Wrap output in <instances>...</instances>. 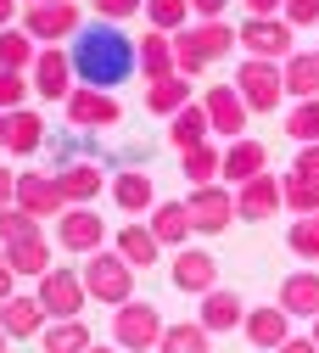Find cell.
I'll list each match as a JSON object with an SVG mask.
<instances>
[{"mask_svg": "<svg viewBox=\"0 0 319 353\" xmlns=\"http://www.w3.org/2000/svg\"><path fill=\"white\" fill-rule=\"evenodd\" d=\"M68 57H73L79 84L107 90V96H112V84H123L134 68H141V46H134L118 23H90V28H79V39L68 46Z\"/></svg>", "mask_w": 319, "mask_h": 353, "instance_id": "6da1fadb", "label": "cell"}, {"mask_svg": "<svg viewBox=\"0 0 319 353\" xmlns=\"http://www.w3.org/2000/svg\"><path fill=\"white\" fill-rule=\"evenodd\" d=\"M236 46H241V39H236L230 23H191V28L174 34V62H179L185 79H196L202 68H213L218 57H230Z\"/></svg>", "mask_w": 319, "mask_h": 353, "instance_id": "7a4b0ae2", "label": "cell"}, {"mask_svg": "<svg viewBox=\"0 0 319 353\" xmlns=\"http://www.w3.org/2000/svg\"><path fill=\"white\" fill-rule=\"evenodd\" d=\"M163 331H168L163 308L146 297H129L123 308H112V347H123V353H157Z\"/></svg>", "mask_w": 319, "mask_h": 353, "instance_id": "3957f363", "label": "cell"}, {"mask_svg": "<svg viewBox=\"0 0 319 353\" xmlns=\"http://www.w3.org/2000/svg\"><path fill=\"white\" fill-rule=\"evenodd\" d=\"M84 292L96 297V303H112V308H123L129 297H134V270L112 252V247H101V252H90V263H84Z\"/></svg>", "mask_w": 319, "mask_h": 353, "instance_id": "277c9868", "label": "cell"}, {"mask_svg": "<svg viewBox=\"0 0 319 353\" xmlns=\"http://www.w3.org/2000/svg\"><path fill=\"white\" fill-rule=\"evenodd\" d=\"M236 90H241L247 112H275V107L286 101V73H280V62H252V57H241Z\"/></svg>", "mask_w": 319, "mask_h": 353, "instance_id": "5b68a950", "label": "cell"}, {"mask_svg": "<svg viewBox=\"0 0 319 353\" xmlns=\"http://www.w3.org/2000/svg\"><path fill=\"white\" fill-rule=\"evenodd\" d=\"M34 297H39V308H45L51 320H79L84 303H90L84 275H79V270H62V263H51V275H39Z\"/></svg>", "mask_w": 319, "mask_h": 353, "instance_id": "8992f818", "label": "cell"}, {"mask_svg": "<svg viewBox=\"0 0 319 353\" xmlns=\"http://www.w3.org/2000/svg\"><path fill=\"white\" fill-rule=\"evenodd\" d=\"M79 28H84V12L73 6V0H45V6H28V12H23V34L34 39V46L79 39Z\"/></svg>", "mask_w": 319, "mask_h": 353, "instance_id": "52a82bcc", "label": "cell"}, {"mask_svg": "<svg viewBox=\"0 0 319 353\" xmlns=\"http://www.w3.org/2000/svg\"><path fill=\"white\" fill-rule=\"evenodd\" d=\"M28 84H34V96L39 101H68L79 90V73H73V57L62 46H39L34 68H28Z\"/></svg>", "mask_w": 319, "mask_h": 353, "instance_id": "ba28073f", "label": "cell"}, {"mask_svg": "<svg viewBox=\"0 0 319 353\" xmlns=\"http://www.w3.org/2000/svg\"><path fill=\"white\" fill-rule=\"evenodd\" d=\"M62 107H68V123L79 129V135H101V129H118V123H123L118 96H107V90H90V84H79V90H73Z\"/></svg>", "mask_w": 319, "mask_h": 353, "instance_id": "9c48e42d", "label": "cell"}, {"mask_svg": "<svg viewBox=\"0 0 319 353\" xmlns=\"http://www.w3.org/2000/svg\"><path fill=\"white\" fill-rule=\"evenodd\" d=\"M236 39L252 62H286L291 57V23L286 17H247L236 28Z\"/></svg>", "mask_w": 319, "mask_h": 353, "instance_id": "30bf717a", "label": "cell"}, {"mask_svg": "<svg viewBox=\"0 0 319 353\" xmlns=\"http://www.w3.org/2000/svg\"><path fill=\"white\" fill-rule=\"evenodd\" d=\"M168 281H174V292H185V297H207L218 286V258L202 252V247H179L174 263H168Z\"/></svg>", "mask_w": 319, "mask_h": 353, "instance_id": "8fae6325", "label": "cell"}, {"mask_svg": "<svg viewBox=\"0 0 319 353\" xmlns=\"http://www.w3.org/2000/svg\"><path fill=\"white\" fill-rule=\"evenodd\" d=\"M185 213H191V225L202 236H224L230 230V219H236V191H224V185H196L185 196Z\"/></svg>", "mask_w": 319, "mask_h": 353, "instance_id": "7c38bea8", "label": "cell"}, {"mask_svg": "<svg viewBox=\"0 0 319 353\" xmlns=\"http://www.w3.org/2000/svg\"><path fill=\"white\" fill-rule=\"evenodd\" d=\"M56 241H62L68 252L90 258V252L107 247V219H96V208H68V213L56 219Z\"/></svg>", "mask_w": 319, "mask_h": 353, "instance_id": "4fadbf2b", "label": "cell"}, {"mask_svg": "<svg viewBox=\"0 0 319 353\" xmlns=\"http://www.w3.org/2000/svg\"><path fill=\"white\" fill-rule=\"evenodd\" d=\"M280 208H286V196H280L275 174H258V180L236 185V219H247V225H263V219H275Z\"/></svg>", "mask_w": 319, "mask_h": 353, "instance_id": "5bb4252c", "label": "cell"}, {"mask_svg": "<svg viewBox=\"0 0 319 353\" xmlns=\"http://www.w3.org/2000/svg\"><path fill=\"white\" fill-rule=\"evenodd\" d=\"M202 107H207V123H213V135H230V141H241V129H247V101H241V90L236 84H213V90L202 96Z\"/></svg>", "mask_w": 319, "mask_h": 353, "instance_id": "9a60e30c", "label": "cell"}, {"mask_svg": "<svg viewBox=\"0 0 319 353\" xmlns=\"http://www.w3.org/2000/svg\"><path fill=\"white\" fill-rule=\"evenodd\" d=\"M247 342L252 347H263V353H280L286 342H291V314L280 303H263V308H247Z\"/></svg>", "mask_w": 319, "mask_h": 353, "instance_id": "2e32d148", "label": "cell"}, {"mask_svg": "<svg viewBox=\"0 0 319 353\" xmlns=\"http://www.w3.org/2000/svg\"><path fill=\"white\" fill-rule=\"evenodd\" d=\"M17 208L34 213V219H62L68 202H62L56 174H17Z\"/></svg>", "mask_w": 319, "mask_h": 353, "instance_id": "e0dca14e", "label": "cell"}, {"mask_svg": "<svg viewBox=\"0 0 319 353\" xmlns=\"http://www.w3.org/2000/svg\"><path fill=\"white\" fill-rule=\"evenodd\" d=\"M0 325H6V336H12V342H28V336H45L51 314L39 308V297H34V292H17V297L0 303Z\"/></svg>", "mask_w": 319, "mask_h": 353, "instance_id": "ac0fdd59", "label": "cell"}, {"mask_svg": "<svg viewBox=\"0 0 319 353\" xmlns=\"http://www.w3.org/2000/svg\"><path fill=\"white\" fill-rule=\"evenodd\" d=\"M196 325L213 336V331H236V325H247V303H241V292H230V286H213L207 297H202V314H196Z\"/></svg>", "mask_w": 319, "mask_h": 353, "instance_id": "d6986e66", "label": "cell"}, {"mask_svg": "<svg viewBox=\"0 0 319 353\" xmlns=\"http://www.w3.org/2000/svg\"><path fill=\"white\" fill-rule=\"evenodd\" d=\"M112 252L129 263V270H152V263L163 258V241L152 236V225H141V219H129V225L112 236Z\"/></svg>", "mask_w": 319, "mask_h": 353, "instance_id": "ffe728a7", "label": "cell"}, {"mask_svg": "<svg viewBox=\"0 0 319 353\" xmlns=\"http://www.w3.org/2000/svg\"><path fill=\"white\" fill-rule=\"evenodd\" d=\"M280 308L291 320H319V270H291L286 281H280Z\"/></svg>", "mask_w": 319, "mask_h": 353, "instance_id": "44dd1931", "label": "cell"}, {"mask_svg": "<svg viewBox=\"0 0 319 353\" xmlns=\"http://www.w3.org/2000/svg\"><path fill=\"white\" fill-rule=\"evenodd\" d=\"M56 185H62V202L68 208H96V196H101V168L96 163H62L56 168Z\"/></svg>", "mask_w": 319, "mask_h": 353, "instance_id": "7402d4cb", "label": "cell"}, {"mask_svg": "<svg viewBox=\"0 0 319 353\" xmlns=\"http://www.w3.org/2000/svg\"><path fill=\"white\" fill-rule=\"evenodd\" d=\"M112 202H118L129 219L152 213V208H157V185H152V174H146V168H123V174H112Z\"/></svg>", "mask_w": 319, "mask_h": 353, "instance_id": "603a6c76", "label": "cell"}, {"mask_svg": "<svg viewBox=\"0 0 319 353\" xmlns=\"http://www.w3.org/2000/svg\"><path fill=\"white\" fill-rule=\"evenodd\" d=\"M258 174H269V152H263V141L241 135V141L224 146V180H230V185H247V180H258Z\"/></svg>", "mask_w": 319, "mask_h": 353, "instance_id": "cb8c5ba5", "label": "cell"}, {"mask_svg": "<svg viewBox=\"0 0 319 353\" xmlns=\"http://www.w3.org/2000/svg\"><path fill=\"white\" fill-rule=\"evenodd\" d=\"M6 146L12 157H34L39 146H45V118L34 112V107H17V112H6Z\"/></svg>", "mask_w": 319, "mask_h": 353, "instance_id": "d4e9b609", "label": "cell"}, {"mask_svg": "<svg viewBox=\"0 0 319 353\" xmlns=\"http://www.w3.org/2000/svg\"><path fill=\"white\" fill-rule=\"evenodd\" d=\"M286 73V96L291 101H319V51H291L280 62Z\"/></svg>", "mask_w": 319, "mask_h": 353, "instance_id": "484cf974", "label": "cell"}, {"mask_svg": "<svg viewBox=\"0 0 319 353\" xmlns=\"http://www.w3.org/2000/svg\"><path fill=\"white\" fill-rule=\"evenodd\" d=\"M146 225H152V236H157L163 247H174V252L185 247V241H191V230H196V225H191V213H185V202H157Z\"/></svg>", "mask_w": 319, "mask_h": 353, "instance_id": "4316f807", "label": "cell"}, {"mask_svg": "<svg viewBox=\"0 0 319 353\" xmlns=\"http://www.w3.org/2000/svg\"><path fill=\"white\" fill-rule=\"evenodd\" d=\"M196 96H191V79L185 73H174V79H157V84H146V112H157V118H174V112H185Z\"/></svg>", "mask_w": 319, "mask_h": 353, "instance_id": "83f0119b", "label": "cell"}, {"mask_svg": "<svg viewBox=\"0 0 319 353\" xmlns=\"http://www.w3.org/2000/svg\"><path fill=\"white\" fill-rule=\"evenodd\" d=\"M207 135H213V123H207V107H202V101H191L185 112L168 118V141H174V152H191V146H202Z\"/></svg>", "mask_w": 319, "mask_h": 353, "instance_id": "f1b7e54d", "label": "cell"}, {"mask_svg": "<svg viewBox=\"0 0 319 353\" xmlns=\"http://www.w3.org/2000/svg\"><path fill=\"white\" fill-rule=\"evenodd\" d=\"M90 347H96V336L84 320H51L39 336V353H90Z\"/></svg>", "mask_w": 319, "mask_h": 353, "instance_id": "f546056e", "label": "cell"}, {"mask_svg": "<svg viewBox=\"0 0 319 353\" xmlns=\"http://www.w3.org/2000/svg\"><path fill=\"white\" fill-rule=\"evenodd\" d=\"M0 258L12 263V275H17V281H39V275H51V247H45V236L17 241V247H6Z\"/></svg>", "mask_w": 319, "mask_h": 353, "instance_id": "4dcf8cb0", "label": "cell"}, {"mask_svg": "<svg viewBox=\"0 0 319 353\" xmlns=\"http://www.w3.org/2000/svg\"><path fill=\"white\" fill-rule=\"evenodd\" d=\"M141 73H146V84L179 73V62H174V34H146V39H141Z\"/></svg>", "mask_w": 319, "mask_h": 353, "instance_id": "1f68e13d", "label": "cell"}, {"mask_svg": "<svg viewBox=\"0 0 319 353\" xmlns=\"http://www.w3.org/2000/svg\"><path fill=\"white\" fill-rule=\"evenodd\" d=\"M179 163H185L191 191H196V185H213V174H224V146L202 141V146H191V152H179Z\"/></svg>", "mask_w": 319, "mask_h": 353, "instance_id": "d6a6232c", "label": "cell"}, {"mask_svg": "<svg viewBox=\"0 0 319 353\" xmlns=\"http://www.w3.org/2000/svg\"><path fill=\"white\" fill-rule=\"evenodd\" d=\"M34 57H39V46H34V39H28L17 23H12V28H0V68H6V73H28Z\"/></svg>", "mask_w": 319, "mask_h": 353, "instance_id": "836d02e7", "label": "cell"}, {"mask_svg": "<svg viewBox=\"0 0 319 353\" xmlns=\"http://www.w3.org/2000/svg\"><path fill=\"white\" fill-rule=\"evenodd\" d=\"M191 0H146V23L152 34H179V28H191Z\"/></svg>", "mask_w": 319, "mask_h": 353, "instance_id": "e575fe53", "label": "cell"}, {"mask_svg": "<svg viewBox=\"0 0 319 353\" xmlns=\"http://www.w3.org/2000/svg\"><path fill=\"white\" fill-rule=\"evenodd\" d=\"M280 196H286V208H291L297 219L319 213V180H302V174H280Z\"/></svg>", "mask_w": 319, "mask_h": 353, "instance_id": "d590c367", "label": "cell"}, {"mask_svg": "<svg viewBox=\"0 0 319 353\" xmlns=\"http://www.w3.org/2000/svg\"><path fill=\"white\" fill-rule=\"evenodd\" d=\"M286 135L297 146H319V101H291L286 112Z\"/></svg>", "mask_w": 319, "mask_h": 353, "instance_id": "8d00e7d4", "label": "cell"}, {"mask_svg": "<svg viewBox=\"0 0 319 353\" xmlns=\"http://www.w3.org/2000/svg\"><path fill=\"white\" fill-rule=\"evenodd\" d=\"M286 247H291L302 263H319V213H308V219H291Z\"/></svg>", "mask_w": 319, "mask_h": 353, "instance_id": "74e56055", "label": "cell"}, {"mask_svg": "<svg viewBox=\"0 0 319 353\" xmlns=\"http://www.w3.org/2000/svg\"><path fill=\"white\" fill-rule=\"evenodd\" d=\"M157 353H213V347H207V331L191 320V325H168L163 342H157Z\"/></svg>", "mask_w": 319, "mask_h": 353, "instance_id": "f35d334b", "label": "cell"}, {"mask_svg": "<svg viewBox=\"0 0 319 353\" xmlns=\"http://www.w3.org/2000/svg\"><path fill=\"white\" fill-rule=\"evenodd\" d=\"M34 236H39V219L34 213H23L17 202L0 213V247H17V241H34Z\"/></svg>", "mask_w": 319, "mask_h": 353, "instance_id": "ab89813d", "label": "cell"}, {"mask_svg": "<svg viewBox=\"0 0 319 353\" xmlns=\"http://www.w3.org/2000/svg\"><path fill=\"white\" fill-rule=\"evenodd\" d=\"M28 90H34L28 73H6V68H0V112H17L28 101Z\"/></svg>", "mask_w": 319, "mask_h": 353, "instance_id": "60d3db41", "label": "cell"}, {"mask_svg": "<svg viewBox=\"0 0 319 353\" xmlns=\"http://www.w3.org/2000/svg\"><path fill=\"white\" fill-rule=\"evenodd\" d=\"M280 17H286L291 28H313V23H319V0H286Z\"/></svg>", "mask_w": 319, "mask_h": 353, "instance_id": "b9f144b4", "label": "cell"}, {"mask_svg": "<svg viewBox=\"0 0 319 353\" xmlns=\"http://www.w3.org/2000/svg\"><path fill=\"white\" fill-rule=\"evenodd\" d=\"M141 6H146V0H96V17L101 23H123V17H134Z\"/></svg>", "mask_w": 319, "mask_h": 353, "instance_id": "7bdbcfd3", "label": "cell"}, {"mask_svg": "<svg viewBox=\"0 0 319 353\" xmlns=\"http://www.w3.org/2000/svg\"><path fill=\"white\" fill-rule=\"evenodd\" d=\"M291 174H302V180H319V146H297Z\"/></svg>", "mask_w": 319, "mask_h": 353, "instance_id": "ee69618b", "label": "cell"}, {"mask_svg": "<svg viewBox=\"0 0 319 353\" xmlns=\"http://www.w3.org/2000/svg\"><path fill=\"white\" fill-rule=\"evenodd\" d=\"M224 6H230V0H191L196 23H224Z\"/></svg>", "mask_w": 319, "mask_h": 353, "instance_id": "f6af8a7d", "label": "cell"}, {"mask_svg": "<svg viewBox=\"0 0 319 353\" xmlns=\"http://www.w3.org/2000/svg\"><path fill=\"white\" fill-rule=\"evenodd\" d=\"M12 202H17V174H12L6 163H0V213H6Z\"/></svg>", "mask_w": 319, "mask_h": 353, "instance_id": "bcb514c9", "label": "cell"}, {"mask_svg": "<svg viewBox=\"0 0 319 353\" xmlns=\"http://www.w3.org/2000/svg\"><path fill=\"white\" fill-rule=\"evenodd\" d=\"M241 6H247V17H275L286 0H241Z\"/></svg>", "mask_w": 319, "mask_h": 353, "instance_id": "7dc6e473", "label": "cell"}, {"mask_svg": "<svg viewBox=\"0 0 319 353\" xmlns=\"http://www.w3.org/2000/svg\"><path fill=\"white\" fill-rule=\"evenodd\" d=\"M6 297H17V275H12V263L0 258V303H6Z\"/></svg>", "mask_w": 319, "mask_h": 353, "instance_id": "c3c4849f", "label": "cell"}, {"mask_svg": "<svg viewBox=\"0 0 319 353\" xmlns=\"http://www.w3.org/2000/svg\"><path fill=\"white\" fill-rule=\"evenodd\" d=\"M280 353H319V347H313V336H291Z\"/></svg>", "mask_w": 319, "mask_h": 353, "instance_id": "681fc988", "label": "cell"}, {"mask_svg": "<svg viewBox=\"0 0 319 353\" xmlns=\"http://www.w3.org/2000/svg\"><path fill=\"white\" fill-rule=\"evenodd\" d=\"M12 17H17V0H0V28H12Z\"/></svg>", "mask_w": 319, "mask_h": 353, "instance_id": "f907efd6", "label": "cell"}, {"mask_svg": "<svg viewBox=\"0 0 319 353\" xmlns=\"http://www.w3.org/2000/svg\"><path fill=\"white\" fill-rule=\"evenodd\" d=\"M90 353H123V347H112V342H96V347H90Z\"/></svg>", "mask_w": 319, "mask_h": 353, "instance_id": "816d5d0a", "label": "cell"}, {"mask_svg": "<svg viewBox=\"0 0 319 353\" xmlns=\"http://www.w3.org/2000/svg\"><path fill=\"white\" fill-rule=\"evenodd\" d=\"M308 336H313V347H319V320H313V325H308Z\"/></svg>", "mask_w": 319, "mask_h": 353, "instance_id": "f5cc1de1", "label": "cell"}, {"mask_svg": "<svg viewBox=\"0 0 319 353\" xmlns=\"http://www.w3.org/2000/svg\"><path fill=\"white\" fill-rule=\"evenodd\" d=\"M6 342H12V336H6V325H0V353H6Z\"/></svg>", "mask_w": 319, "mask_h": 353, "instance_id": "db71d44e", "label": "cell"}, {"mask_svg": "<svg viewBox=\"0 0 319 353\" xmlns=\"http://www.w3.org/2000/svg\"><path fill=\"white\" fill-rule=\"evenodd\" d=\"M0 141H6V112H0Z\"/></svg>", "mask_w": 319, "mask_h": 353, "instance_id": "11a10c76", "label": "cell"}, {"mask_svg": "<svg viewBox=\"0 0 319 353\" xmlns=\"http://www.w3.org/2000/svg\"><path fill=\"white\" fill-rule=\"evenodd\" d=\"M23 6H45V0H23Z\"/></svg>", "mask_w": 319, "mask_h": 353, "instance_id": "9f6ffc18", "label": "cell"}]
</instances>
